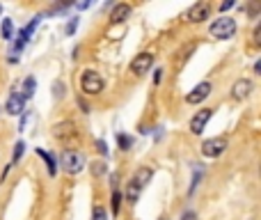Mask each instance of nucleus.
<instances>
[{
	"mask_svg": "<svg viewBox=\"0 0 261 220\" xmlns=\"http://www.w3.org/2000/svg\"><path fill=\"white\" fill-rule=\"evenodd\" d=\"M211 90H213V85H211L208 80H204V83H200V85H195L193 90L186 94V103L188 106H200L202 101L211 94Z\"/></svg>",
	"mask_w": 261,
	"mask_h": 220,
	"instance_id": "nucleus-7",
	"label": "nucleus"
},
{
	"mask_svg": "<svg viewBox=\"0 0 261 220\" xmlns=\"http://www.w3.org/2000/svg\"><path fill=\"white\" fill-rule=\"evenodd\" d=\"M211 115H213V110H211V108L197 110V113L193 115V120H190V133H193V135H202V133H204V128H206L208 120H211Z\"/></svg>",
	"mask_w": 261,
	"mask_h": 220,
	"instance_id": "nucleus-8",
	"label": "nucleus"
},
{
	"mask_svg": "<svg viewBox=\"0 0 261 220\" xmlns=\"http://www.w3.org/2000/svg\"><path fill=\"white\" fill-rule=\"evenodd\" d=\"M96 149H99V154H101V156H108V145H106L103 140H99V142H96Z\"/></svg>",
	"mask_w": 261,
	"mask_h": 220,
	"instance_id": "nucleus-26",
	"label": "nucleus"
},
{
	"mask_svg": "<svg viewBox=\"0 0 261 220\" xmlns=\"http://www.w3.org/2000/svg\"><path fill=\"white\" fill-rule=\"evenodd\" d=\"M103 87H106V80L101 76L99 71H94V69H87L83 71V78H81V90L89 96H96V94L103 92Z\"/></svg>",
	"mask_w": 261,
	"mask_h": 220,
	"instance_id": "nucleus-2",
	"label": "nucleus"
},
{
	"mask_svg": "<svg viewBox=\"0 0 261 220\" xmlns=\"http://www.w3.org/2000/svg\"><path fill=\"white\" fill-rule=\"evenodd\" d=\"M0 32H2V37H5V39H12V37H14V23H12V19H5V21H2V28H0Z\"/></svg>",
	"mask_w": 261,
	"mask_h": 220,
	"instance_id": "nucleus-20",
	"label": "nucleus"
},
{
	"mask_svg": "<svg viewBox=\"0 0 261 220\" xmlns=\"http://www.w3.org/2000/svg\"><path fill=\"white\" fill-rule=\"evenodd\" d=\"M161 78H163V69H156V76H154V80H156V83H161Z\"/></svg>",
	"mask_w": 261,
	"mask_h": 220,
	"instance_id": "nucleus-30",
	"label": "nucleus"
},
{
	"mask_svg": "<svg viewBox=\"0 0 261 220\" xmlns=\"http://www.w3.org/2000/svg\"><path fill=\"white\" fill-rule=\"evenodd\" d=\"M119 209H121V193L115 188L113 195H110V214L117 218V216H119Z\"/></svg>",
	"mask_w": 261,
	"mask_h": 220,
	"instance_id": "nucleus-14",
	"label": "nucleus"
},
{
	"mask_svg": "<svg viewBox=\"0 0 261 220\" xmlns=\"http://www.w3.org/2000/svg\"><path fill=\"white\" fill-rule=\"evenodd\" d=\"M131 5H126V2H119V5L113 7V12H110V23H124V21L131 16Z\"/></svg>",
	"mask_w": 261,
	"mask_h": 220,
	"instance_id": "nucleus-13",
	"label": "nucleus"
},
{
	"mask_svg": "<svg viewBox=\"0 0 261 220\" xmlns=\"http://www.w3.org/2000/svg\"><path fill=\"white\" fill-rule=\"evenodd\" d=\"M158 220H170V218H168V216H161V218H158Z\"/></svg>",
	"mask_w": 261,
	"mask_h": 220,
	"instance_id": "nucleus-32",
	"label": "nucleus"
},
{
	"mask_svg": "<svg viewBox=\"0 0 261 220\" xmlns=\"http://www.w3.org/2000/svg\"><path fill=\"white\" fill-rule=\"evenodd\" d=\"M140 193H142L140 188L135 186L133 181H128V186H126V202L128 204H135V202L140 200Z\"/></svg>",
	"mask_w": 261,
	"mask_h": 220,
	"instance_id": "nucleus-16",
	"label": "nucleus"
},
{
	"mask_svg": "<svg viewBox=\"0 0 261 220\" xmlns=\"http://www.w3.org/2000/svg\"><path fill=\"white\" fill-rule=\"evenodd\" d=\"M37 154H39L41 158L46 160V165H48V174H51V177H55V174H58V163H55V158H53V156H51L48 152H44V149H37Z\"/></svg>",
	"mask_w": 261,
	"mask_h": 220,
	"instance_id": "nucleus-15",
	"label": "nucleus"
},
{
	"mask_svg": "<svg viewBox=\"0 0 261 220\" xmlns=\"http://www.w3.org/2000/svg\"><path fill=\"white\" fill-rule=\"evenodd\" d=\"M89 170H92V174L94 177H101V174H106V163H103V160H94L92 165H89Z\"/></svg>",
	"mask_w": 261,
	"mask_h": 220,
	"instance_id": "nucleus-21",
	"label": "nucleus"
},
{
	"mask_svg": "<svg viewBox=\"0 0 261 220\" xmlns=\"http://www.w3.org/2000/svg\"><path fill=\"white\" fill-rule=\"evenodd\" d=\"M0 14H2V5H0Z\"/></svg>",
	"mask_w": 261,
	"mask_h": 220,
	"instance_id": "nucleus-33",
	"label": "nucleus"
},
{
	"mask_svg": "<svg viewBox=\"0 0 261 220\" xmlns=\"http://www.w3.org/2000/svg\"><path fill=\"white\" fill-rule=\"evenodd\" d=\"M23 152H26V142H23V140H19L16 145H14V156H12V160H14V163H19V160H21V156H23Z\"/></svg>",
	"mask_w": 261,
	"mask_h": 220,
	"instance_id": "nucleus-22",
	"label": "nucleus"
},
{
	"mask_svg": "<svg viewBox=\"0 0 261 220\" xmlns=\"http://www.w3.org/2000/svg\"><path fill=\"white\" fill-rule=\"evenodd\" d=\"M181 220H197V214L195 211H186V214L181 216Z\"/></svg>",
	"mask_w": 261,
	"mask_h": 220,
	"instance_id": "nucleus-28",
	"label": "nucleus"
},
{
	"mask_svg": "<svg viewBox=\"0 0 261 220\" xmlns=\"http://www.w3.org/2000/svg\"><path fill=\"white\" fill-rule=\"evenodd\" d=\"M117 142H119V149H121V152H128V149L133 147V138H131V135H126V133H119V135H117Z\"/></svg>",
	"mask_w": 261,
	"mask_h": 220,
	"instance_id": "nucleus-19",
	"label": "nucleus"
},
{
	"mask_svg": "<svg viewBox=\"0 0 261 220\" xmlns=\"http://www.w3.org/2000/svg\"><path fill=\"white\" fill-rule=\"evenodd\" d=\"M252 92H255V83H252L250 78H238L234 85H232V99L234 101L248 99Z\"/></svg>",
	"mask_w": 261,
	"mask_h": 220,
	"instance_id": "nucleus-9",
	"label": "nucleus"
},
{
	"mask_svg": "<svg viewBox=\"0 0 261 220\" xmlns=\"http://www.w3.org/2000/svg\"><path fill=\"white\" fill-rule=\"evenodd\" d=\"M39 21H41V14H39V16H34V19L28 23L26 30H21V39L26 41V44H28V39H30V34L34 32V28H37V23H39Z\"/></svg>",
	"mask_w": 261,
	"mask_h": 220,
	"instance_id": "nucleus-18",
	"label": "nucleus"
},
{
	"mask_svg": "<svg viewBox=\"0 0 261 220\" xmlns=\"http://www.w3.org/2000/svg\"><path fill=\"white\" fill-rule=\"evenodd\" d=\"M234 5H236V2H232V0H229V2H222V5H220V12L225 14V12H227V9H232V7H234Z\"/></svg>",
	"mask_w": 261,
	"mask_h": 220,
	"instance_id": "nucleus-29",
	"label": "nucleus"
},
{
	"mask_svg": "<svg viewBox=\"0 0 261 220\" xmlns=\"http://www.w3.org/2000/svg\"><path fill=\"white\" fill-rule=\"evenodd\" d=\"M53 135L62 142H71V140H76L78 131H76V126L71 124V122H60V124H55L53 126Z\"/></svg>",
	"mask_w": 261,
	"mask_h": 220,
	"instance_id": "nucleus-10",
	"label": "nucleus"
},
{
	"mask_svg": "<svg viewBox=\"0 0 261 220\" xmlns=\"http://www.w3.org/2000/svg\"><path fill=\"white\" fill-rule=\"evenodd\" d=\"M53 90H55V96H64V85L62 83H55Z\"/></svg>",
	"mask_w": 261,
	"mask_h": 220,
	"instance_id": "nucleus-27",
	"label": "nucleus"
},
{
	"mask_svg": "<svg viewBox=\"0 0 261 220\" xmlns=\"http://www.w3.org/2000/svg\"><path fill=\"white\" fill-rule=\"evenodd\" d=\"M252 41H255L257 46L261 44V26H257V28H255V32H252Z\"/></svg>",
	"mask_w": 261,
	"mask_h": 220,
	"instance_id": "nucleus-24",
	"label": "nucleus"
},
{
	"mask_svg": "<svg viewBox=\"0 0 261 220\" xmlns=\"http://www.w3.org/2000/svg\"><path fill=\"white\" fill-rule=\"evenodd\" d=\"M208 16H211V5H208V2H204V0H200V2L190 5V7H188V12H186V21H188V23H202V21H206Z\"/></svg>",
	"mask_w": 261,
	"mask_h": 220,
	"instance_id": "nucleus-5",
	"label": "nucleus"
},
{
	"mask_svg": "<svg viewBox=\"0 0 261 220\" xmlns=\"http://www.w3.org/2000/svg\"><path fill=\"white\" fill-rule=\"evenodd\" d=\"M92 220H108V214L103 207H94L92 211Z\"/></svg>",
	"mask_w": 261,
	"mask_h": 220,
	"instance_id": "nucleus-23",
	"label": "nucleus"
},
{
	"mask_svg": "<svg viewBox=\"0 0 261 220\" xmlns=\"http://www.w3.org/2000/svg\"><path fill=\"white\" fill-rule=\"evenodd\" d=\"M5 110L12 115V117H19V115L26 113V101L21 99V94H12V96L7 99Z\"/></svg>",
	"mask_w": 261,
	"mask_h": 220,
	"instance_id": "nucleus-12",
	"label": "nucleus"
},
{
	"mask_svg": "<svg viewBox=\"0 0 261 220\" xmlns=\"http://www.w3.org/2000/svg\"><path fill=\"white\" fill-rule=\"evenodd\" d=\"M60 165L67 174H78L85 170L87 158H85V154L78 152V149H64L60 154Z\"/></svg>",
	"mask_w": 261,
	"mask_h": 220,
	"instance_id": "nucleus-1",
	"label": "nucleus"
},
{
	"mask_svg": "<svg viewBox=\"0 0 261 220\" xmlns=\"http://www.w3.org/2000/svg\"><path fill=\"white\" fill-rule=\"evenodd\" d=\"M255 73H261V62H255Z\"/></svg>",
	"mask_w": 261,
	"mask_h": 220,
	"instance_id": "nucleus-31",
	"label": "nucleus"
},
{
	"mask_svg": "<svg viewBox=\"0 0 261 220\" xmlns=\"http://www.w3.org/2000/svg\"><path fill=\"white\" fill-rule=\"evenodd\" d=\"M151 67H154V55L149 53V51H145V53L135 55L133 62H131V73H135V76H145V73L151 71Z\"/></svg>",
	"mask_w": 261,
	"mask_h": 220,
	"instance_id": "nucleus-6",
	"label": "nucleus"
},
{
	"mask_svg": "<svg viewBox=\"0 0 261 220\" xmlns=\"http://www.w3.org/2000/svg\"><path fill=\"white\" fill-rule=\"evenodd\" d=\"M32 96H34V78L28 76V78L23 80V94H21V99L28 101V99H32Z\"/></svg>",
	"mask_w": 261,
	"mask_h": 220,
	"instance_id": "nucleus-17",
	"label": "nucleus"
},
{
	"mask_svg": "<svg viewBox=\"0 0 261 220\" xmlns=\"http://www.w3.org/2000/svg\"><path fill=\"white\" fill-rule=\"evenodd\" d=\"M229 140L225 138V135H215V138H208V140L202 142L200 152L204 158H218V156H222L225 154V149H227Z\"/></svg>",
	"mask_w": 261,
	"mask_h": 220,
	"instance_id": "nucleus-4",
	"label": "nucleus"
},
{
	"mask_svg": "<svg viewBox=\"0 0 261 220\" xmlns=\"http://www.w3.org/2000/svg\"><path fill=\"white\" fill-rule=\"evenodd\" d=\"M208 32H211V37H215V39H232L236 34V21L232 19V16L215 19L213 23H211V28H208Z\"/></svg>",
	"mask_w": 261,
	"mask_h": 220,
	"instance_id": "nucleus-3",
	"label": "nucleus"
},
{
	"mask_svg": "<svg viewBox=\"0 0 261 220\" xmlns=\"http://www.w3.org/2000/svg\"><path fill=\"white\" fill-rule=\"evenodd\" d=\"M76 28H78V19H71L69 21V26H67V34H74Z\"/></svg>",
	"mask_w": 261,
	"mask_h": 220,
	"instance_id": "nucleus-25",
	"label": "nucleus"
},
{
	"mask_svg": "<svg viewBox=\"0 0 261 220\" xmlns=\"http://www.w3.org/2000/svg\"><path fill=\"white\" fill-rule=\"evenodd\" d=\"M151 177H154V170H151V167H147V165H142V167H138V170L133 172L131 181H133V184L140 188V190H145V186H147L149 181H151Z\"/></svg>",
	"mask_w": 261,
	"mask_h": 220,
	"instance_id": "nucleus-11",
	"label": "nucleus"
}]
</instances>
